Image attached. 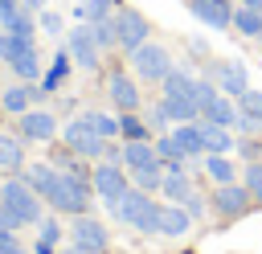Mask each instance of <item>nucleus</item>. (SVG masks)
Masks as SVG:
<instances>
[{
    "label": "nucleus",
    "instance_id": "nucleus-1",
    "mask_svg": "<svg viewBox=\"0 0 262 254\" xmlns=\"http://www.w3.org/2000/svg\"><path fill=\"white\" fill-rule=\"evenodd\" d=\"M119 221H127L131 229H139V234H160V205L151 201V193H143V188H127L123 197H119V205L111 209Z\"/></svg>",
    "mask_w": 262,
    "mask_h": 254
},
{
    "label": "nucleus",
    "instance_id": "nucleus-2",
    "mask_svg": "<svg viewBox=\"0 0 262 254\" xmlns=\"http://www.w3.org/2000/svg\"><path fill=\"white\" fill-rule=\"evenodd\" d=\"M127 57H131V70H135L143 82H164V78L172 74V53H168L164 45L143 41V45H135Z\"/></svg>",
    "mask_w": 262,
    "mask_h": 254
},
{
    "label": "nucleus",
    "instance_id": "nucleus-3",
    "mask_svg": "<svg viewBox=\"0 0 262 254\" xmlns=\"http://www.w3.org/2000/svg\"><path fill=\"white\" fill-rule=\"evenodd\" d=\"M4 205L16 213V221H20V225H37V221H41V205H45V201H41V193H37V188H29V180L20 176V180H8V184H4Z\"/></svg>",
    "mask_w": 262,
    "mask_h": 254
},
{
    "label": "nucleus",
    "instance_id": "nucleus-4",
    "mask_svg": "<svg viewBox=\"0 0 262 254\" xmlns=\"http://www.w3.org/2000/svg\"><path fill=\"white\" fill-rule=\"evenodd\" d=\"M111 20H115V45H119V49L131 53L135 45L147 41V16H143L139 8H115Z\"/></svg>",
    "mask_w": 262,
    "mask_h": 254
},
{
    "label": "nucleus",
    "instance_id": "nucleus-5",
    "mask_svg": "<svg viewBox=\"0 0 262 254\" xmlns=\"http://www.w3.org/2000/svg\"><path fill=\"white\" fill-rule=\"evenodd\" d=\"M8 66H12V74H16L20 82H33V78L41 74V49H37V41L8 33Z\"/></svg>",
    "mask_w": 262,
    "mask_h": 254
},
{
    "label": "nucleus",
    "instance_id": "nucleus-6",
    "mask_svg": "<svg viewBox=\"0 0 262 254\" xmlns=\"http://www.w3.org/2000/svg\"><path fill=\"white\" fill-rule=\"evenodd\" d=\"M70 238H74V246H78L82 254H106V250H111V234H106V225H102L98 217H90V213L74 217Z\"/></svg>",
    "mask_w": 262,
    "mask_h": 254
},
{
    "label": "nucleus",
    "instance_id": "nucleus-7",
    "mask_svg": "<svg viewBox=\"0 0 262 254\" xmlns=\"http://www.w3.org/2000/svg\"><path fill=\"white\" fill-rule=\"evenodd\" d=\"M90 184H94V193L106 201V209H115V205H119V197L131 188V184H127V176H123V164H111V160H106V164H98V168L90 172Z\"/></svg>",
    "mask_w": 262,
    "mask_h": 254
},
{
    "label": "nucleus",
    "instance_id": "nucleus-8",
    "mask_svg": "<svg viewBox=\"0 0 262 254\" xmlns=\"http://www.w3.org/2000/svg\"><path fill=\"white\" fill-rule=\"evenodd\" d=\"M209 78H213V82H217V90H221V94H229V98H237V94H246V90H250V70H246L242 61H233V57L213 61V66H209Z\"/></svg>",
    "mask_w": 262,
    "mask_h": 254
},
{
    "label": "nucleus",
    "instance_id": "nucleus-9",
    "mask_svg": "<svg viewBox=\"0 0 262 254\" xmlns=\"http://www.w3.org/2000/svg\"><path fill=\"white\" fill-rule=\"evenodd\" d=\"M66 53H70L82 70H94V66H98V53H102V49H98V41H94L90 25H82V20H78V25L66 33Z\"/></svg>",
    "mask_w": 262,
    "mask_h": 254
},
{
    "label": "nucleus",
    "instance_id": "nucleus-10",
    "mask_svg": "<svg viewBox=\"0 0 262 254\" xmlns=\"http://www.w3.org/2000/svg\"><path fill=\"white\" fill-rule=\"evenodd\" d=\"M106 143L111 139H102V135H94L82 119H74L70 127H66V147L74 152V156H82V160H94V156H106Z\"/></svg>",
    "mask_w": 262,
    "mask_h": 254
},
{
    "label": "nucleus",
    "instance_id": "nucleus-11",
    "mask_svg": "<svg viewBox=\"0 0 262 254\" xmlns=\"http://www.w3.org/2000/svg\"><path fill=\"white\" fill-rule=\"evenodd\" d=\"M250 201H254V197H250V193H246V184H237V180H233V184H217V188H213V209H217L221 217H242V213L250 209Z\"/></svg>",
    "mask_w": 262,
    "mask_h": 254
},
{
    "label": "nucleus",
    "instance_id": "nucleus-12",
    "mask_svg": "<svg viewBox=\"0 0 262 254\" xmlns=\"http://www.w3.org/2000/svg\"><path fill=\"white\" fill-rule=\"evenodd\" d=\"M188 12H192L201 25H209V29H229V25H233L229 0H188Z\"/></svg>",
    "mask_w": 262,
    "mask_h": 254
},
{
    "label": "nucleus",
    "instance_id": "nucleus-13",
    "mask_svg": "<svg viewBox=\"0 0 262 254\" xmlns=\"http://www.w3.org/2000/svg\"><path fill=\"white\" fill-rule=\"evenodd\" d=\"M53 131H57V119H53L49 111H37V107H29V111L20 115V135H25V139L49 143V139H53Z\"/></svg>",
    "mask_w": 262,
    "mask_h": 254
},
{
    "label": "nucleus",
    "instance_id": "nucleus-14",
    "mask_svg": "<svg viewBox=\"0 0 262 254\" xmlns=\"http://www.w3.org/2000/svg\"><path fill=\"white\" fill-rule=\"evenodd\" d=\"M160 193H164L172 205H184V201L192 197V180L184 176L180 164H164V184H160Z\"/></svg>",
    "mask_w": 262,
    "mask_h": 254
},
{
    "label": "nucleus",
    "instance_id": "nucleus-15",
    "mask_svg": "<svg viewBox=\"0 0 262 254\" xmlns=\"http://www.w3.org/2000/svg\"><path fill=\"white\" fill-rule=\"evenodd\" d=\"M258 123H262V90L250 86L246 94H237V127L250 135V131H258Z\"/></svg>",
    "mask_w": 262,
    "mask_h": 254
},
{
    "label": "nucleus",
    "instance_id": "nucleus-16",
    "mask_svg": "<svg viewBox=\"0 0 262 254\" xmlns=\"http://www.w3.org/2000/svg\"><path fill=\"white\" fill-rule=\"evenodd\" d=\"M160 156H156V143L151 139H127L123 143V168H156Z\"/></svg>",
    "mask_w": 262,
    "mask_h": 254
},
{
    "label": "nucleus",
    "instance_id": "nucleus-17",
    "mask_svg": "<svg viewBox=\"0 0 262 254\" xmlns=\"http://www.w3.org/2000/svg\"><path fill=\"white\" fill-rule=\"evenodd\" d=\"M106 94H111V102H115L119 111H135V107H139V86H135L127 74H111Z\"/></svg>",
    "mask_w": 262,
    "mask_h": 254
},
{
    "label": "nucleus",
    "instance_id": "nucleus-18",
    "mask_svg": "<svg viewBox=\"0 0 262 254\" xmlns=\"http://www.w3.org/2000/svg\"><path fill=\"white\" fill-rule=\"evenodd\" d=\"M188 225H192V213L184 209V205H160V234L164 238H180V234H188Z\"/></svg>",
    "mask_w": 262,
    "mask_h": 254
},
{
    "label": "nucleus",
    "instance_id": "nucleus-19",
    "mask_svg": "<svg viewBox=\"0 0 262 254\" xmlns=\"http://www.w3.org/2000/svg\"><path fill=\"white\" fill-rule=\"evenodd\" d=\"M201 119H205V123H217V127H237V98L217 94V98L201 111Z\"/></svg>",
    "mask_w": 262,
    "mask_h": 254
},
{
    "label": "nucleus",
    "instance_id": "nucleus-20",
    "mask_svg": "<svg viewBox=\"0 0 262 254\" xmlns=\"http://www.w3.org/2000/svg\"><path fill=\"white\" fill-rule=\"evenodd\" d=\"M172 139L180 143V152H184V160H188V156H201V152H205V135H201V119H196V123H176V127H172Z\"/></svg>",
    "mask_w": 262,
    "mask_h": 254
},
{
    "label": "nucleus",
    "instance_id": "nucleus-21",
    "mask_svg": "<svg viewBox=\"0 0 262 254\" xmlns=\"http://www.w3.org/2000/svg\"><path fill=\"white\" fill-rule=\"evenodd\" d=\"M0 25H4V33H12V37H37V25H33V16L16 4V8H0Z\"/></svg>",
    "mask_w": 262,
    "mask_h": 254
},
{
    "label": "nucleus",
    "instance_id": "nucleus-22",
    "mask_svg": "<svg viewBox=\"0 0 262 254\" xmlns=\"http://www.w3.org/2000/svg\"><path fill=\"white\" fill-rule=\"evenodd\" d=\"M201 135H205V152H209V156H225V152H233V135H229V127H217V123H205V119H201Z\"/></svg>",
    "mask_w": 262,
    "mask_h": 254
},
{
    "label": "nucleus",
    "instance_id": "nucleus-23",
    "mask_svg": "<svg viewBox=\"0 0 262 254\" xmlns=\"http://www.w3.org/2000/svg\"><path fill=\"white\" fill-rule=\"evenodd\" d=\"M164 98H196V78L184 70H172L164 78Z\"/></svg>",
    "mask_w": 262,
    "mask_h": 254
},
{
    "label": "nucleus",
    "instance_id": "nucleus-24",
    "mask_svg": "<svg viewBox=\"0 0 262 254\" xmlns=\"http://www.w3.org/2000/svg\"><path fill=\"white\" fill-rule=\"evenodd\" d=\"M160 107L168 111V119H172V123H196V119H201L196 98H160Z\"/></svg>",
    "mask_w": 262,
    "mask_h": 254
},
{
    "label": "nucleus",
    "instance_id": "nucleus-25",
    "mask_svg": "<svg viewBox=\"0 0 262 254\" xmlns=\"http://www.w3.org/2000/svg\"><path fill=\"white\" fill-rule=\"evenodd\" d=\"M229 29H237L242 37H262V12H258V8L237 4V8H233V25H229Z\"/></svg>",
    "mask_w": 262,
    "mask_h": 254
},
{
    "label": "nucleus",
    "instance_id": "nucleus-26",
    "mask_svg": "<svg viewBox=\"0 0 262 254\" xmlns=\"http://www.w3.org/2000/svg\"><path fill=\"white\" fill-rule=\"evenodd\" d=\"M115 12V0H78V8H74V16L82 20V25H94V20H106Z\"/></svg>",
    "mask_w": 262,
    "mask_h": 254
},
{
    "label": "nucleus",
    "instance_id": "nucleus-27",
    "mask_svg": "<svg viewBox=\"0 0 262 254\" xmlns=\"http://www.w3.org/2000/svg\"><path fill=\"white\" fill-rule=\"evenodd\" d=\"M70 61H74V57H70L66 49H61V53H53V66H49V70H45V78H41L45 94H49V90H57V86L70 78Z\"/></svg>",
    "mask_w": 262,
    "mask_h": 254
},
{
    "label": "nucleus",
    "instance_id": "nucleus-28",
    "mask_svg": "<svg viewBox=\"0 0 262 254\" xmlns=\"http://www.w3.org/2000/svg\"><path fill=\"white\" fill-rule=\"evenodd\" d=\"M33 98H37V86H8L0 102H4V111H12V115H25Z\"/></svg>",
    "mask_w": 262,
    "mask_h": 254
},
{
    "label": "nucleus",
    "instance_id": "nucleus-29",
    "mask_svg": "<svg viewBox=\"0 0 262 254\" xmlns=\"http://www.w3.org/2000/svg\"><path fill=\"white\" fill-rule=\"evenodd\" d=\"M82 123H86L94 135H102V139H115V135H119V119H115V115H106V111H86V115H82Z\"/></svg>",
    "mask_w": 262,
    "mask_h": 254
},
{
    "label": "nucleus",
    "instance_id": "nucleus-30",
    "mask_svg": "<svg viewBox=\"0 0 262 254\" xmlns=\"http://www.w3.org/2000/svg\"><path fill=\"white\" fill-rule=\"evenodd\" d=\"M0 168H8V172L25 168V147L16 143V135H0Z\"/></svg>",
    "mask_w": 262,
    "mask_h": 254
},
{
    "label": "nucleus",
    "instance_id": "nucleus-31",
    "mask_svg": "<svg viewBox=\"0 0 262 254\" xmlns=\"http://www.w3.org/2000/svg\"><path fill=\"white\" fill-rule=\"evenodd\" d=\"M131 184L143 188V193H160V184H164V164H156V168H135V172H131Z\"/></svg>",
    "mask_w": 262,
    "mask_h": 254
},
{
    "label": "nucleus",
    "instance_id": "nucleus-32",
    "mask_svg": "<svg viewBox=\"0 0 262 254\" xmlns=\"http://www.w3.org/2000/svg\"><path fill=\"white\" fill-rule=\"evenodd\" d=\"M205 168H209V176H213L217 184H233V180H237V168H233L225 156H209V164H205Z\"/></svg>",
    "mask_w": 262,
    "mask_h": 254
},
{
    "label": "nucleus",
    "instance_id": "nucleus-33",
    "mask_svg": "<svg viewBox=\"0 0 262 254\" xmlns=\"http://www.w3.org/2000/svg\"><path fill=\"white\" fill-rule=\"evenodd\" d=\"M119 135H123V139H147V123L135 119V111H123V119H119Z\"/></svg>",
    "mask_w": 262,
    "mask_h": 254
},
{
    "label": "nucleus",
    "instance_id": "nucleus-34",
    "mask_svg": "<svg viewBox=\"0 0 262 254\" xmlns=\"http://www.w3.org/2000/svg\"><path fill=\"white\" fill-rule=\"evenodd\" d=\"M156 156H160V164H184V152H180V143L172 135H160L156 139Z\"/></svg>",
    "mask_w": 262,
    "mask_h": 254
},
{
    "label": "nucleus",
    "instance_id": "nucleus-35",
    "mask_svg": "<svg viewBox=\"0 0 262 254\" xmlns=\"http://www.w3.org/2000/svg\"><path fill=\"white\" fill-rule=\"evenodd\" d=\"M242 184H246V193H250L254 201H262V164H258V160H250V164H246Z\"/></svg>",
    "mask_w": 262,
    "mask_h": 254
},
{
    "label": "nucleus",
    "instance_id": "nucleus-36",
    "mask_svg": "<svg viewBox=\"0 0 262 254\" xmlns=\"http://www.w3.org/2000/svg\"><path fill=\"white\" fill-rule=\"evenodd\" d=\"M90 33H94L98 49H111V45H115V20H111V16H106V20H94V25H90Z\"/></svg>",
    "mask_w": 262,
    "mask_h": 254
},
{
    "label": "nucleus",
    "instance_id": "nucleus-37",
    "mask_svg": "<svg viewBox=\"0 0 262 254\" xmlns=\"http://www.w3.org/2000/svg\"><path fill=\"white\" fill-rule=\"evenodd\" d=\"M217 94H221V90H217V82H213V78H196V107H201V111H205Z\"/></svg>",
    "mask_w": 262,
    "mask_h": 254
},
{
    "label": "nucleus",
    "instance_id": "nucleus-38",
    "mask_svg": "<svg viewBox=\"0 0 262 254\" xmlns=\"http://www.w3.org/2000/svg\"><path fill=\"white\" fill-rule=\"evenodd\" d=\"M37 229H41V242H49V246L61 242V221H57V217H41Z\"/></svg>",
    "mask_w": 262,
    "mask_h": 254
},
{
    "label": "nucleus",
    "instance_id": "nucleus-39",
    "mask_svg": "<svg viewBox=\"0 0 262 254\" xmlns=\"http://www.w3.org/2000/svg\"><path fill=\"white\" fill-rule=\"evenodd\" d=\"M37 25H41L49 37H57V33H61V16H57V12H41V16H37Z\"/></svg>",
    "mask_w": 262,
    "mask_h": 254
},
{
    "label": "nucleus",
    "instance_id": "nucleus-40",
    "mask_svg": "<svg viewBox=\"0 0 262 254\" xmlns=\"http://www.w3.org/2000/svg\"><path fill=\"white\" fill-rule=\"evenodd\" d=\"M12 250H20L16 229H0V254H12Z\"/></svg>",
    "mask_w": 262,
    "mask_h": 254
},
{
    "label": "nucleus",
    "instance_id": "nucleus-41",
    "mask_svg": "<svg viewBox=\"0 0 262 254\" xmlns=\"http://www.w3.org/2000/svg\"><path fill=\"white\" fill-rule=\"evenodd\" d=\"M0 229H20V221H16V213L8 205H0Z\"/></svg>",
    "mask_w": 262,
    "mask_h": 254
},
{
    "label": "nucleus",
    "instance_id": "nucleus-42",
    "mask_svg": "<svg viewBox=\"0 0 262 254\" xmlns=\"http://www.w3.org/2000/svg\"><path fill=\"white\" fill-rule=\"evenodd\" d=\"M147 123H151V127H168L172 119H168V111H164V107L156 102V107H151V119H147Z\"/></svg>",
    "mask_w": 262,
    "mask_h": 254
},
{
    "label": "nucleus",
    "instance_id": "nucleus-43",
    "mask_svg": "<svg viewBox=\"0 0 262 254\" xmlns=\"http://www.w3.org/2000/svg\"><path fill=\"white\" fill-rule=\"evenodd\" d=\"M184 209H188L192 217H201V213H205V201H201V197H188V201H184Z\"/></svg>",
    "mask_w": 262,
    "mask_h": 254
},
{
    "label": "nucleus",
    "instance_id": "nucleus-44",
    "mask_svg": "<svg viewBox=\"0 0 262 254\" xmlns=\"http://www.w3.org/2000/svg\"><path fill=\"white\" fill-rule=\"evenodd\" d=\"M33 254H53V246H49V242H37V246H33Z\"/></svg>",
    "mask_w": 262,
    "mask_h": 254
},
{
    "label": "nucleus",
    "instance_id": "nucleus-45",
    "mask_svg": "<svg viewBox=\"0 0 262 254\" xmlns=\"http://www.w3.org/2000/svg\"><path fill=\"white\" fill-rule=\"evenodd\" d=\"M242 4H246V8H258V12H262V0H242Z\"/></svg>",
    "mask_w": 262,
    "mask_h": 254
},
{
    "label": "nucleus",
    "instance_id": "nucleus-46",
    "mask_svg": "<svg viewBox=\"0 0 262 254\" xmlns=\"http://www.w3.org/2000/svg\"><path fill=\"white\" fill-rule=\"evenodd\" d=\"M16 4H20V0H0V8H16Z\"/></svg>",
    "mask_w": 262,
    "mask_h": 254
},
{
    "label": "nucleus",
    "instance_id": "nucleus-47",
    "mask_svg": "<svg viewBox=\"0 0 262 254\" xmlns=\"http://www.w3.org/2000/svg\"><path fill=\"white\" fill-rule=\"evenodd\" d=\"M0 205H4V184H0Z\"/></svg>",
    "mask_w": 262,
    "mask_h": 254
},
{
    "label": "nucleus",
    "instance_id": "nucleus-48",
    "mask_svg": "<svg viewBox=\"0 0 262 254\" xmlns=\"http://www.w3.org/2000/svg\"><path fill=\"white\" fill-rule=\"evenodd\" d=\"M66 254H82V250H78V246H74V250H66Z\"/></svg>",
    "mask_w": 262,
    "mask_h": 254
},
{
    "label": "nucleus",
    "instance_id": "nucleus-49",
    "mask_svg": "<svg viewBox=\"0 0 262 254\" xmlns=\"http://www.w3.org/2000/svg\"><path fill=\"white\" fill-rule=\"evenodd\" d=\"M12 254H29V250H12Z\"/></svg>",
    "mask_w": 262,
    "mask_h": 254
},
{
    "label": "nucleus",
    "instance_id": "nucleus-50",
    "mask_svg": "<svg viewBox=\"0 0 262 254\" xmlns=\"http://www.w3.org/2000/svg\"><path fill=\"white\" fill-rule=\"evenodd\" d=\"M258 131H262V123H258Z\"/></svg>",
    "mask_w": 262,
    "mask_h": 254
}]
</instances>
